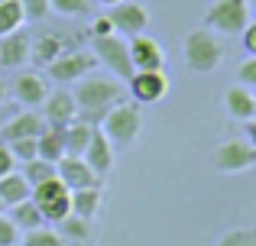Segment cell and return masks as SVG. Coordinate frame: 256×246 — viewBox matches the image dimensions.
<instances>
[{"mask_svg": "<svg viewBox=\"0 0 256 246\" xmlns=\"http://www.w3.org/2000/svg\"><path fill=\"white\" fill-rule=\"evenodd\" d=\"M42 130H46L42 114H36V110H23V114L10 117V120L0 126V143H16V139H36Z\"/></svg>", "mask_w": 256, "mask_h": 246, "instance_id": "5bb4252c", "label": "cell"}, {"mask_svg": "<svg viewBox=\"0 0 256 246\" xmlns=\"http://www.w3.org/2000/svg\"><path fill=\"white\" fill-rule=\"evenodd\" d=\"M56 178L65 185L68 191H82V188H98L100 178L88 169V162L82 156H62L56 162Z\"/></svg>", "mask_w": 256, "mask_h": 246, "instance_id": "7c38bea8", "label": "cell"}, {"mask_svg": "<svg viewBox=\"0 0 256 246\" xmlns=\"http://www.w3.org/2000/svg\"><path fill=\"white\" fill-rule=\"evenodd\" d=\"M100 204H104V185H98V188L72 191V214L84 217V221H91V217L100 214Z\"/></svg>", "mask_w": 256, "mask_h": 246, "instance_id": "ffe728a7", "label": "cell"}, {"mask_svg": "<svg viewBox=\"0 0 256 246\" xmlns=\"http://www.w3.org/2000/svg\"><path fill=\"white\" fill-rule=\"evenodd\" d=\"M104 36H117V29H114V23H110L107 13L91 19V39H104Z\"/></svg>", "mask_w": 256, "mask_h": 246, "instance_id": "836d02e7", "label": "cell"}, {"mask_svg": "<svg viewBox=\"0 0 256 246\" xmlns=\"http://www.w3.org/2000/svg\"><path fill=\"white\" fill-rule=\"evenodd\" d=\"M10 172H16V159H13V152L0 143V178L10 175Z\"/></svg>", "mask_w": 256, "mask_h": 246, "instance_id": "8d00e7d4", "label": "cell"}, {"mask_svg": "<svg viewBox=\"0 0 256 246\" xmlns=\"http://www.w3.org/2000/svg\"><path fill=\"white\" fill-rule=\"evenodd\" d=\"M46 94H49V88H46V78L39 75V71H23V75H16V81H13V97H16V104H23L26 110L42 107Z\"/></svg>", "mask_w": 256, "mask_h": 246, "instance_id": "2e32d148", "label": "cell"}, {"mask_svg": "<svg viewBox=\"0 0 256 246\" xmlns=\"http://www.w3.org/2000/svg\"><path fill=\"white\" fill-rule=\"evenodd\" d=\"M214 246H256V227H230Z\"/></svg>", "mask_w": 256, "mask_h": 246, "instance_id": "83f0119b", "label": "cell"}, {"mask_svg": "<svg viewBox=\"0 0 256 246\" xmlns=\"http://www.w3.org/2000/svg\"><path fill=\"white\" fill-rule=\"evenodd\" d=\"M0 214H4V201H0Z\"/></svg>", "mask_w": 256, "mask_h": 246, "instance_id": "b9f144b4", "label": "cell"}, {"mask_svg": "<svg viewBox=\"0 0 256 246\" xmlns=\"http://www.w3.org/2000/svg\"><path fill=\"white\" fill-rule=\"evenodd\" d=\"M250 23V0H214L204 13V29L218 36H240Z\"/></svg>", "mask_w": 256, "mask_h": 246, "instance_id": "277c9868", "label": "cell"}, {"mask_svg": "<svg viewBox=\"0 0 256 246\" xmlns=\"http://www.w3.org/2000/svg\"><path fill=\"white\" fill-rule=\"evenodd\" d=\"M4 146L13 152V159H16V162H32V159H39L36 139H16V143H4Z\"/></svg>", "mask_w": 256, "mask_h": 246, "instance_id": "4dcf8cb0", "label": "cell"}, {"mask_svg": "<svg viewBox=\"0 0 256 246\" xmlns=\"http://www.w3.org/2000/svg\"><path fill=\"white\" fill-rule=\"evenodd\" d=\"M23 246H65V240H62L58 230H52L49 224H46V227L26 230V234H23Z\"/></svg>", "mask_w": 256, "mask_h": 246, "instance_id": "4316f807", "label": "cell"}, {"mask_svg": "<svg viewBox=\"0 0 256 246\" xmlns=\"http://www.w3.org/2000/svg\"><path fill=\"white\" fill-rule=\"evenodd\" d=\"M72 45L65 42L58 32H39L36 39L30 42V62H36L39 68H49L58 55H65Z\"/></svg>", "mask_w": 256, "mask_h": 246, "instance_id": "ac0fdd59", "label": "cell"}, {"mask_svg": "<svg viewBox=\"0 0 256 246\" xmlns=\"http://www.w3.org/2000/svg\"><path fill=\"white\" fill-rule=\"evenodd\" d=\"M36 146H39V159H46V162H58V159L65 156V130H58V126H46V130L36 136Z\"/></svg>", "mask_w": 256, "mask_h": 246, "instance_id": "7402d4cb", "label": "cell"}, {"mask_svg": "<svg viewBox=\"0 0 256 246\" xmlns=\"http://www.w3.org/2000/svg\"><path fill=\"white\" fill-rule=\"evenodd\" d=\"M240 42H244V49L250 52V55H256V19L246 23V29L240 32Z\"/></svg>", "mask_w": 256, "mask_h": 246, "instance_id": "d590c367", "label": "cell"}, {"mask_svg": "<svg viewBox=\"0 0 256 246\" xmlns=\"http://www.w3.org/2000/svg\"><path fill=\"white\" fill-rule=\"evenodd\" d=\"M58 234H65V237H72V240L84 243L88 237H91V227H88V221H84V217H78V214H68L62 224H58Z\"/></svg>", "mask_w": 256, "mask_h": 246, "instance_id": "f1b7e54d", "label": "cell"}, {"mask_svg": "<svg viewBox=\"0 0 256 246\" xmlns=\"http://www.w3.org/2000/svg\"><path fill=\"white\" fill-rule=\"evenodd\" d=\"M250 10H256V0H250Z\"/></svg>", "mask_w": 256, "mask_h": 246, "instance_id": "60d3db41", "label": "cell"}, {"mask_svg": "<svg viewBox=\"0 0 256 246\" xmlns=\"http://www.w3.org/2000/svg\"><path fill=\"white\" fill-rule=\"evenodd\" d=\"M23 3L20 0H0V36L13 29H23Z\"/></svg>", "mask_w": 256, "mask_h": 246, "instance_id": "d4e9b609", "label": "cell"}, {"mask_svg": "<svg viewBox=\"0 0 256 246\" xmlns=\"http://www.w3.org/2000/svg\"><path fill=\"white\" fill-rule=\"evenodd\" d=\"M246 143L256 146V117H253V120H246Z\"/></svg>", "mask_w": 256, "mask_h": 246, "instance_id": "74e56055", "label": "cell"}, {"mask_svg": "<svg viewBox=\"0 0 256 246\" xmlns=\"http://www.w3.org/2000/svg\"><path fill=\"white\" fill-rule=\"evenodd\" d=\"M130 45V62H133V71H162L166 65V52L150 32H140V36H130L126 39Z\"/></svg>", "mask_w": 256, "mask_h": 246, "instance_id": "30bf717a", "label": "cell"}, {"mask_svg": "<svg viewBox=\"0 0 256 246\" xmlns=\"http://www.w3.org/2000/svg\"><path fill=\"white\" fill-rule=\"evenodd\" d=\"M182 58H185V65L194 75H211L220 65V58H224V45H220L218 32L201 26V29H192L185 36V42H182Z\"/></svg>", "mask_w": 256, "mask_h": 246, "instance_id": "7a4b0ae2", "label": "cell"}, {"mask_svg": "<svg viewBox=\"0 0 256 246\" xmlns=\"http://www.w3.org/2000/svg\"><path fill=\"white\" fill-rule=\"evenodd\" d=\"M4 97H6V88H4V84H0V104H4Z\"/></svg>", "mask_w": 256, "mask_h": 246, "instance_id": "ab89813d", "label": "cell"}, {"mask_svg": "<svg viewBox=\"0 0 256 246\" xmlns=\"http://www.w3.org/2000/svg\"><path fill=\"white\" fill-rule=\"evenodd\" d=\"M49 10L58 16H88L91 0H49Z\"/></svg>", "mask_w": 256, "mask_h": 246, "instance_id": "f546056e", "label": "cell"}, {"mask_svg": "<svg viewBox=\"0 0 256 246\" xmlns=\"http://www.w3.org/2000/svg\"><path fill=\"white\" fill-rule=\"evenodd\" d=\"M256 165V146H250L246 139H224L214 149V169L220 175H240L250 172Z\"/></svg>", "mask_w": 256, "mask_h": 246, "instance_id": "52a82bcc", "label": "cell"}, {"mask_svg": "<svg viewBox=\"0 0 256 246\" xmlns=\"http://www.w3.org/2000/svg\"><path fill=\"white\" fill-rule=\"evenodd\" d=\"M30 198L39 208V214H42L46 224H62L65 217L72 214V191L65 188L58 178H49V182L36 185Z\"/></svg>", "mask_w": 256, "mask_h": 246, "instance_id": "8992f818", "label": "cell"}, {"mask_svg": "<svg viewBox=\"0 0 256 246\" xmlns=\"http://www.w3.org/2000/svg\"><path fill=\"white\" fill-rule=\"evenodd\" d=\"M91 52L98 58V65H104L117 81H130L133 78V62H130V45L124 36H104L91 39Z\"/></svg>", "mask_w": 256, "mask_h": 246, "instance_id": "5b68a950", "label": "cell"}, {"mask_svg": "<svg viewBox=\"0 0 256 246\" xmlns=\"http://www.w3.org/2000/svg\"><path fill=\"white\" fill-rule=\"evenodd\" d=\"M140 130H143V114H140L136 104H126V101L114 104L104 114V120H100V133H104L114 146H124V149L136 143Z\"/></svg>", "mask_w": 256, "mask_h": 246, "instance_id": "3957f363", "label": "cell"}, {"mask_svg": "<svg viewBox=\"0 0 256 246\" xmlns=\"http://www.w3.org/2000/svg\"><path fill=\"white\" fill-rule=\"evenodd\" d=\"M20 230H16V224L10 221L6 214H0V246H20Z\"/></svg>", "mask_w": 256, "mask_h": 246, "instance_id": "d6a6232c", "label": "cell"}, {"mask_svg": "<svg viewBox=\"0 0 256 246\" xmlns=\"http://www.w3.org/2000/svg\"><path fill=\"white\" fill-rule=\"evenodd\" d=\"M224 110L227 117H234V120H253L256 117V94L253 88H246V84H230V88L224 91Z\"/></svg>", "mask_w": 256, "mask_h": 246, "instance_id": "d6986e66", "label": "cell"}, {"mask_svg": "<svg viewBox=\"0 0 256 246\" xmlns=\"http://www.w3.org/2000/svg\"><path fill=\"white\" fill-rule=\"evenodd\" d=\"M237 78H240V84H246V88H256V55H250L246 62H240Z\"/></svg>", "mask_w": 256, "mask_h": 246, "instance_id": "e575fe53", "label": "cell"}, {"mask_svg": "<svg viewBox=\"0 0 256 246\" xmlns=\"http://www.w3.org/2000/svg\"><path fill=\"white\" fill-rule=\"evenodd\" d=\"M30 195H32V188L20 172H10V175L0 178V201H4V208H13V204L26 201Z\"/></svg>", "mask_w": 256, "mask_h": 246, "instance_id": "603a6c76", "label": "cell"}, {"mask_svg": "<svg viewBox=\"0 0 256 246\" xmlns=\"http://www.w3.org/2000/svg\"><path fill=\"white\" fill-rule=\"evenodd\" d=\"M100 6H117V3H124V0H98Z\"/></svg>", "mask_w": 256, "mask_h": 246, "instance_id": "f35d334b", "label": "cell"}, {"mask_svg": "<svg viewBox=\"0 0 256 246\" xmlns=\"http://www.w3.org/2000/svg\"><path fill=\"white\" fill-rule=\"evenodd\" d=\"M98 130L94 123H88V120H72L68 126H65V156H84V149H88V143H91V133Z\"/></svg>", "mask_w": 256, "mask_h": 246, "instance_id": "44dd1931", "label": "cell"}, {"mask_svg": "<svg viewBox=\"0 0 256 246\" xmlns=\"http://www.w3.org/2000/svg\"><path fill=\"white\" fill-rule=\"evenodd\" d=\"M23 3V19L30 23H42L49 16V0H20Z\"/></svg>", "mask_w": 256, "mask_h": 246, "instance_id": "1f68e13d", "label": "cell"}, {"mask_svg": "<svg viewBox=\"0 0 256 246\" xmlns=\"http://www.w3.org/2000/svg\"><path fill=\"white\" fill-rule=\"evenodd\" d=\"M94 68H98V58H94L91 49H68L49 65V78L58 84H72V81H82L84 75H91Z\"/></svg>", "mask_w": 256, "mask_h": 246, "instance_id": "ba28073f", "label": "cell"}, {"mask_svg": "<svg viewBox=\"0 0 256 246\" xmlns=\"http://www.w3.org/2000/svg\"><path fill=\"white\" fill-rule=\"evenodd\" d=\"M84 162H88V169L94 172L98 178H104L107 172L114 169V143L104 136L100 130H94L91 133V143H88V149H84Z\"/></svg>", "mask_w": 256, "mask_h": 246, "instance_id": "e0dca14e", "label": "cell"}, {"mask_svg": "<svg viewBox=\"0 0 256 246\" xmlns=\"http://www.w3.org/2000/svg\"><path fill=\"white\" fill-rule=\"evenodd\" d=\"M6 217H10V221L16 224L20 234H26V230H36V227H46V221H42V214H39V208L32 204V198H26V201L13 204Z\"/></svg>", "mask_w": 256, "mask_h": 246, "instance_id": "cb8c5ba5", "label": "cell"}, {"mask_svg": "<svg viewBox=\"0 0 256 246\" xmlns=\"http://www.w3.org/2000/svg\"><path fill=\"white\" fill-rule=\"evenodd\" d=\"M75 117H78V110H75V94H72V91H52V94H46V101H42V120H46V126H58V130H65Z\"/></svg>", "mask_w": 256, "mask_h": 246, "instance_id": "4fadbf2b", "label": "cell"}, {"mask_svg": "<svg viewBox=\"0 0 256 246\" xmlns=\"http://www.w3.org/2000/svg\"><path fill=\"white\" fill-rule=\"evenodd\" d=\"M126 88L136 104H159L169 94V78H166V71H133Z\"/></svg>", "mask_w": 256, "mask_h": 246, "instance_id": "8fae6325", "label": "cell"}, {"mask_svg": "<svg viewBox=\"0 0 256 246\" xmlns=\"http://www.w3.org/2000/svg\"><path fill=\"white\" fill-rule=\"evenodd\" d=\"M30 42L32 36L26 29H13L0 36V68H23L30 62Z\"/></svg>", "mask_w": 256, "mask_h": 246, "instance_id": "9a60e30c", "label": "cell"}, {"mask_svg": "<svg viewBox=\"0 0 256 246\" xmlns=\"http://www.w3.org/2000/svg\"><path fill=\"white\" fill-rule=\"evenodd\" d=\"M124 101V81L117 78H107V75H84L75 88V110H78V120H88L98 126L104 120V114L114 107V104Z\"/></svg>", "mask_w": 256, "mask_h": 246, "instance_id": "6da1fadb", "label": "cell"}, {"mask_svg": "<svg viewBox=\"0 0 256 246\" xmlns=\"http://www.w3.org/2000/svg\"><path fill=\"white\" fill-rule=\"evenodd\" d=\"M110 23L114 29H117V36H140V32L150 29V13H146L143 3H136V0H124V3L110 6Z\"/></svg>", "mask_w": 256, "mask_h": 246, "instance_id": "9c48e42d", "label": "cell"}, {"mask_svg": "<svg viewBox=\"0 0 256 246\" xmlns=\"http://www.w3.org/2000/svg\"><path fill=\"white\" fill-rule=\"evenodd\" d=\"M20 175L30 182V188H36V185L49 182V178H56V162H46V159H32V162H23V172Z\"/></svg>", "mask_w": 256, "mask_h": 246, "instance_id": "484cf974", "label": "cell"}]
</instances>
